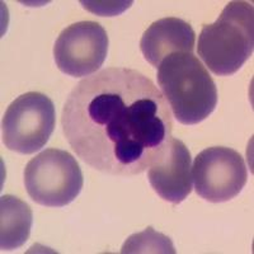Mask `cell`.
<instances>
[{
	"instance_id": "1",
	"label": "cell",
	"mask_w": 254,
	"mask_h": 254,
	"mask_svg": "<svg viewBox=\"0 0 254 254\" xmlns=\"http://www.w3.org/2000/svg\"><path fill=\"white\" fill-rule=\"evenodd\" d=\"M173 116L164 95L137 70L110 67L76 84L64 104L61 127L85 164L132 177L165 155Z\"/></svg>"
},
{
	"instance_id": "2",
	"label": "cell",
	"mask_w": 254,
	"mask_h": 254,
	"mask_svg": "<svg viewBox=\"0 0 254 254\" xmlns=\"http://www.w3.org/2000/svg\"><path fill=\"white\" fill-rule=\"evenodd\" d=\"M156 78L171 111L181 124H199L216 108L215 81L193 54L168 55L159 65Z\"/></svg>"
},
{
	"instance_id": "3",
	"label": "cell",
	"mask_w": 254,
	"mask_h": 254,
	"mask_svg": "<svg viewBox=\"0 0 254 254\" xmlns=\"http://www.w3.org/2000/svg\"><path fill=\"white\" fill-rule=\"evenodd\" d=\"M254 13L248 1H230L215 23L205 24L198 36L197 51L211 71L233 75L253 54Z\"/></svg>"
},
{
	"instance_id": "4",
	"label": "cell",
	"mask_w": 254,
	"mask_h": 254,
	"mask_svg": "<svg viewBox=\"0 0 254 254\" xmlns=\"http://www.w3.org/2000/svg\"><path fill=\"white\" fill-rule=\"evenodd\" d=\"M84 185L75 158L60 149H46L31 159L24 169L27 193L38 205L64 207L71 203Z\"/></svg>"
},
{
	"instance_id": "5",
	"label": "cell",
	"mask_w": 254,
	"mask_h": 254,
	"mask_svg": "<svg viewBox=\"0 0 254 254\" xmlns=\"http://www.w3.org/2000/svg\"><path fill=\"white\" fill-rule=\"evenodd\" d=\"M56 122L54 102L38 92L18 97L5 111L1 122L3 142L9 150L33 154L47 144Z\"/></svg>"
},
{
	"instance_id": "6",
	"label": "cell",
	"mask_w": 254,
	"mask_h": 254,
	"mask_svg": "<svg viewBox=\"0 0 254 254\" xmlns=\"http://www.w3.org/2000/svg\"><path fill=\"white\" fill-rule=\"evenodd\" d=\"M192 179L199 197L219 203L230 201L242 192L248 172L238 151L225 146H212L194 158Z\"/></svg>"
},
{
	"instance_id": "7",
	"label": "cell",
	"mask_w": 254,
	"mask_h": 254,
	"mask_svg": "<svg viewBox=\"0 0 254 254\" xmlns=\"http://www.w3.org/2000/svg\"><path fill=\"white\" fill-rule=\"evenodd\" d=\"M107 54V32L92 20L66 27L54 46V59L58 67L64 74L74 78H87L98 71Z\"/></svg>"
},
{
	"instance_id": "8",
	"label": "cell",
	"mask_w": 254,
	"mask_h": 254,
	"mask_svg": "<svg viewBox=\"0 0 254 254\" xmlns=\"http://www.w3.org/2000/svg\"><path fill=\"white\" fill-rule=\"evenodd\" d=\"M151 187L164 201L178 205L192 190V158L181 140L172 139L165 155L147 171Z\"/></svg>"
},
{
	"instance_id": "9",
	"label": "cell",
	"mask_w": 254,
	"mask_h": 254,
	"mask_svg": "<svg viewBox=\"0 0 254 254\" xmlns=\"http://www.w3.org/2000/svg\"><path fill=\"white\" fill-rule=\"evenodd\" d=\"M196 33L190 23L179 18H162L151 24L141 37L140 49L145 60L159 67L173 52L193 54Z\"/></svg>"
},
{
	"instance_id": "10",
	"label": "cell",
	"mask_w": 254,
	"mask_h": 254,
	"mask_svg": "<svg viewBox=\"0 0 254 254\" xmlns=\"http://www.w3.org/2000/svg\"><path fill=\"white\" fill-rule=\"evenodd\" d=\"M33 214L26 202L12 194L0 198V248L14 251L26 244L31 234Z\"/></svg>"
},
{
	"instance_id": "11",
	"label": "cell",
	"mask_w": 254,
	"mask_h": 254,
	"mask_svg": "<svg viewBox=\"0 0 254 254\" xmlns=\"http://www.w3.org/2000/svg\"><path fill=\"white\" fill-rule=\"evenodd\" d=\"M121 253H169L174 254L176 249L173 243L164 234L156 233L153 228H147L146 230L139 234L131 235L125 242L121 249Z\"/></svg>"
},
{
	"instance_id": "12",
	"label": "cell",
	"mask_w": 254,
	"mask_h": 254,
	"mask_svg": "<svg viewBox=\"0 0 254 254\" xmlns=\"http://www.w3.org/2000/svg\"><path fill=\"white\" fill-rule=\"evenodd\" d=\"M89 12L102 17H115L132 5V1H81Z\"/></svg>"
}]
</instances>
